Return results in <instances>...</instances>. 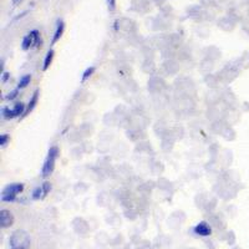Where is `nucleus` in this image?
<instances>
[{"mask_svg":"<svg viewBox=\"0 0 249 249\" xmlns=\"http://www.w3.org/2000/svg\"><path fill=\"white\" fill-rule=\"evenodd\" d=\"M9 246L10 249H30L31 238L24 229H16L9 238Z\"/></svg>","mask_w":249,"mask_h":249,"instance_id":"obj_1","label":"nucleus"},{"mask_svg":"<svg viewBox=\"0 0 249 249\" xmlns=\"http://www.w3.org/2000/svg\"><path fill=\"white\" fill-rule=\"evenodd\" d=\"M59 154H60V152H59V148L56 147V146L50 147L47 158L44 161L43 168H41V176H43L44 178H47V177H50L52 174V172L55 170L56 159H58Z\"/></svg>","mask_w":249,"mask_h":249,"instance_id":"obj_2","label":"nucleus"},{"mask_svg":"<svg viewBox=\"0 0 249 249\" xmlns=\"http://www.w3.org/2000/svg\"><path fill=\"white\" fill-rule=\"evenodd\" d=\"M24 191V183H10L1 192V201L3 202H14L17 194Z\"/></svg>","mask_w":249,"mask_h":249,"instance_id":"obj_3","label":"nucleus"},{"mask_svg":"<svg viewBox=\"0 0 249 249\" xmlns=\"http://www.w3.org/2000/svg\"><path fill=\"white\" fill-rule=\"evenodd\" d=\"M41 44H43V40H41L40 36V31L39 30H31L29 34H26L24 36L23 41H21V49L24 51H28L30 47H40Z\"/></svg>","mask_w":249,"mask_h":249,"instance_id":"obj_4","label":"nucleus"},{"mask_svg":"<svg viewBox=\"0 0 249 249\" xmlns=\"http://www.w3.org/2000/svg\"><path fill=\"white\" fill-rule=\"evenodd\" d=\"M26 110V105H24L23 102H16L14 105V108L9 109V108H3L1 109V116L5 120H13L15 117H20L25 115Z\"/></svg>","mask_w":249,"mask_h":249,"instance_id":"obj_5","label":"nucleus"},{"mask_svg":"<svg viewBox=\"0 0 249 249\" xmlns=\"http://www.w3.org/2000/svg\"><path fill=\"white\" fill-rule=\"evenodd\" d=\"M14 215L9 209L0 211V227L3 229L10 228L14 224Z\"/></svg>","mask_w":249,"mask_h":249,"instance_id":"obj_6","label":"nucleus"},{"mask_svg":"<svg viewBox=\"0 0 249 249\" xmlns=\"http://www.w3.org/2000/svg\"><path fill=\"white\" fill-rule=\"evenodd\" d=\"M194 234L200 235V237H209L212 234V228L207 222L202 220L198 224H196V227L193 228Z\"/></svg>","mask_w":249,"mask_h":249,"instance_id":"obj_7","label":"nucleus"},{"mask_svg":"<svg viewBox=\"0 0 249 249\" xmlns=\"http://www.w3.org/2000/svg\"><path fill=\"white\" fill-rule=\"evenodd\" d=\"M64 31H65L64 20L58 19V21H56L55 32H54V36H52V40H51V45H55V44L60 40L61 36H62V34H64Z\"/></svg>","mask_w":249,"mask_h":249,"instance_id":"obj_8","label":"nucleus"},{"mask_svg":"<svg viewBox=\"0 0 249 249\" xmlns=\"http://www.w3.org/2000/svg\"><path fill=\"white\" fill-rule=\"evenodd\" d=\"M39 97H40V91L35 90L34 93H32V96H31V97H30L29 102H28V105H26L25 115H24V116H26V115H29V113L31 112V111L34 110L35 108H36V105H38V102H39Z\"/></svg>","mask_w":249,"mask_h":249,"instance_id":"obj_9","label":"nucleus"},{"mask_svg":"<svg viewBox=\"0 0 249 249\" xmlns=\"http://www.w3.org/2000/svg\"><path fill=\"white\" fill-rule=\"evenodd\" d=\"M54 55H55V51L54 50H49V51L47 52V55H45V59H44V66H43V70L44 71H47V69L50 67V65H51L52 60H54Z\"/></svg>","mask_w":249,"mask_h":249,"instance_id":"obj_10","label":"nucleus"},{"mask_svg":"<svg viewBox=\"0 0 249 249\" xmlns=\"http://www.w3.org/2000/svg\"><path fill=\"white\" fill-rule=\"evenodd\" d=\"M30 82H31V75L26 74V75L21 76L19 82H17V89H19V90H23V89L28 87V85H30Z\"/></svg>","mask_w":249,"mask_h":249,"instance_id":"obj_11","label":"nucleus"},{"mask_svg":"<svg viewBox=\"0 0 249 249\" xmlns=\"http://www.w3.org/2000/svg\"><path fill=\"white\" fill-rule=\"evenodd\" d=\"M31 198L35 201L43 200L44 192H43V188H41V186H39V187L34 188V191H32V193H31Z\"/></svg>","mask_w":249,"mask_h":249,"instance_id":"obj_12","label":"nucleus"},{"mask_svg":"<svg viewBox=\"0 0 249 249\" xmlns=\"http://www.w3.org/2000/svg\"><path fill=\"white\" fill-rule=\"evenodd\" d=\"M93 73H95V66H89L86 70L84 71V74H82L81 76V82H85L87 80V78H90L91 76L93 75Z\"/></svg>","mask_w":249,"mask_h":249,"instance_id":"obj_13","label":"nucleus"},{"mask_svg":"<svg viewBox=\"0 0 249 249\" xmlns=\"http://www.w3.org/2000/svg\"><path fill=\"white\" fill-rule=\"evenodd\" d=\"M9 142H10V136L6 135V133H3V135H0V146L1 147H6Z\"/></svg>","mask_w":249,"mask_h":249,"instance_id":"obj_14","label":"nucleus"},{"mask_svg":"<svg viewBox=\"0 0 249 249\" xmlns=\"http://www.w3.org/2000/svg\"><path fill=\"white\" fill-rule=\"evenodd\" d=\"M41 188H43V192H44V198L47 197V194L50 193V191H51V183L50 182H44L43 185H41Z\"/></svg>","mask_w":249,"mask_h":249,"instance_id":"obj_15","label":"nucleus"},{"mask_svg":"<svg viewBox=\"0 0 249 249\" xmlns=\"http://www.w3.org/2000/svg\"><path fill=\"white\" fill-rule=\"evenodd\" d=\"M17 95H19V89H14L13 91H10V93H8V96H6L5 99L9 100V101H13V100H15L17 97Z\"/></svg>","mask_w":249,"mask_h":249,"instance_id":"obj_16","label":"nucleus"},{"mask_svg":"<svg viewBox=\"0 0 249 249\" xmlns=\"http://www.w3.org/2000/svg\"><path fill=\"white\" fill-rule=\"evenodd\" d=\"M108 1V6L110 12H113L115 8H116V0H106Z\"/></svg>","mask_w":249,"mask_h":249,"instance_id":"obj_17","label":"nucleus"},{"mask_svg":"<svg viewBox=\"0 0 249 249\" xmlns=\"http://www.w3.org/2000/svg\"><path fill=\"white\" fill-rule=\"evenodd\" d=\"M1 80H3V82H6V80H8L9 78H10V75H9L8 73H3V75H1Z\"/></svg>","mask_w":249,"mask_h":249,"instance_id":"obj_18","label":"nucleus"},{"mask_svg":"<svg viewBox=\"0 0 249 249\" xmlns=\"http://www.w3.org/2000/svg\"><path fill=\"white\" fill-rule=\"evenodd\" d=\"M21 1H23V0H13V4H14V5H19Z\"/></svg>","mask_w":249,"mask_h":249,"instance_id":"obj_19","label":"nucleus"}]
</instances>
